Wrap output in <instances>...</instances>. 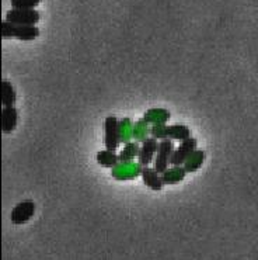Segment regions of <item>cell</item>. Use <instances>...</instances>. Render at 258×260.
Segmentation results:
<instances>
[{"mask_svg":"<svg viewBox=\"0 0 258 260\" xmlns=\"http://www.w3.org/2000/svg\"><path fill=\"white\" fill-rule=\"evenodd\" d=\"M40 36V28L36 25L14 24L5 20L2 23V37L3 38H17L21 41H34Z\"/></svg>","mask_w":258,"mask_h":260,"instance_id":"6da1fadb","label":"cell"},{"mask_svg":"<svg viewBox=\"0 0 258 260\" xmlns=\"http://www.w3.org/2000/svg\"><path fill=\"white\" fill-rule=\"evenodd\" d=\"M174 152V144L171 139L164 138L159 142L156 157H155V169L163 175L166 170H168V165H171V156Z\"/></svg>","mask_w":258,"mask_h":260,"instance_id":"7a4b0ae2","label":"cell"},{"mask_svg":"<svg viewBox=\"0 0 258 260\" xmlns=\"http://www.w3.org/2000/svg\"><path fill=\"white\" fill-rule=\"evenodd\" d=\"M41 18L40 12L35 9H13L6 13V20L14 24L35 25Z\"/></svg>","mask_w":258,"mask_h":260,"instance_id":"3957f363","label":"cell"},{"mask_svg":"<svg viewBox=\"0 0 258 260\" xmlns=\"http://www.w3.org/2000/svg\"><path fill=\"white\" fill-rule=\"evenodd\" d=\"M150 134L155 138L164 139L166 137H170L171 139H178V141H184V139L191 137V131L186 125H171V127H166L163 124H159V125L152 127Z\"/></svg>","mask_w":258,"mask_h":260,"instance_id":"277c9868","label":"cell"},{"mask_svg":"<svg viewBox=\"0 0 258 260\" xmlns=\"http://www.w3.org/2000/svg\"><path fill=\"white\" fill-rule=\"evenodd\" d=\"M104 129H105V137H104V144L105 148L109 151H117L121 142V133H120V121L117 120V117L109 115L104 121Z\"/></svg>","mask_w":258,"mask_h":260,"instance_id":"5b68a950","label":"cell"},{"mask_svg":"<svg viewBox=\"0 0 258 260\" xmlns=\"http://www.w3.org/2000/svg\"><path fill=\"white\" fill-rule=\"evenodd\" d=\"M35 214V203L32 200H24L20 201L17 206L14 207L10 214V221L14 225H23L28 222Z\"/></svg>","mask_w":258,"mask_h":260,"instance_id":"8992f818","label":"cell"},{"mask_svg":"<svg viewBox=\"0 0 258 260\" xmlns=\"http://www.w3.org/2000/svg\"><path fill=\"white\" fill-rule=\"evenodd\" d=\"M197 145H198V141L195 138H190L181 141V144L178 145L177 149L173 152V156H171V166H181L187 162V159L191 156L194 152L197 151Z\"/></svg>","mask_w":258,"mask_h":260,"instance_id":"52a82bcc","label":"cell"},{"mask_svg":"<svg viewBox=\"0 0 258 260\" xmlns=\"http://www.w3.org/2000/svg\"><path fill=\"white\" fill-rule=\"evenodd\" d=\"M157 148H159V142L157 138L155 137H150V138H144V141L140 145V151L138 155V162L139 166H149L156 156Z\"/></svg>","mask_w":258,"mask_h":260,"instance_id":"ba28073f","label":"cell"},{"mask_svg":"<svg viewBox=\"0 0 258 260\" xmlns=\"http://www.w3.org/2000/svg\"><path fill=\"white\" fill-rule=\"evenodd\" d=\"M140 175H142L143 183L150 190H153V191L163 190L164 182H163V177L156 169H152V168H148V166H142Z\"/></svg>","mask_w":258,"mask_h":260,"instance_id":"9c48e42d","label":"cell"},{"mask_svg":"<svg viewBox=\"0 0 258 260\" xmlns=\"http://www.w3.org/2000/svg\"><path fill=\"white\" fill-rule=\"evenodd\" d=\"M18 111L14 106L3 107L2 110V131L3 134H12L17 128Z\"/></svg>","mask_w":258,"mask_h":260,"instance_id":"30bf717a","label":"cell"},{"mask_svg":"<svg viewBox=\"0 0 258 260\" xmlns=\"http://www.w3.org/2000/svg\"><path fill=\"white\" fill-rule=\"evenodd\" d=\"M0 99H2V104L5 107L9 106H14L16 100H17V94L13 85L9 80H2V86H0Z\"/></svg>","mask_w":258,"mask_h":260,"instance_id":"8fae6325","label":"cell"},{"mask_svg":"<svg viewBox=\"0 0 258 260\" xmlns=\"http://www.w3.org/2000/svg\"><path fill=\"white\" fill-rule=\"evenodd\" d=\"M97 162L104 166V168H115L118 162H120V156L115 155L114 151H109V149H105V151H101L97 153Z\"/></svg>","mask_w":258,"mask_h":260,"instance_id":"7c38bea8","label":"cell"},{"mask_svg":"<svg viewBox=\"0 0 258 260\" xmlns=\"http://www.w3.org/2000/svg\"><path fill=\"white\" fill-rule=\"evenodd\" d=\"M139 151H140V145H139L138 142H128L125 146H124V149L121 151V153L118 155L120 156V162H131L133 160L135 157L139 155Z\"/></svg>","mask_w":258,"mask_h":260,"instance_id":"4fadbf2b","label":"cell"},{"mask_svg":"<svg viewBox=\"0 0 258 260\" xmlns=\"http://www.w3.org/2000/svg\"><path fill=\"white\" fill-rule=\"evenodd\" d=\"M205 159V152L204 151H195L192 153L191 156L187 159L186 165V172L187 173H192V172H197L199 169L201 164L204 162Z\"/></svg>","mask_w":258,"mask_h":260,"instance_id":"5bb4252c","label":"cell"},{"mask_svg":"<svg viewBox=\"0 0 258 260\" xmlns=\"http://www.w3.org/2000/svg\"><path fill=\"white\" fill-rule=\"evenodd\" d=\"M174 170H166L163 173V182L164 184H174L177 182H181L186 176V169H180L178 166H174Z\"/></svg>","mask_w":258,"mask_h":260,"instance_id":"9a60e30c","label":"cell"},{"mask_svg":"<svg viewBox=\"0 0 258 260\" xmlns=\"http://www.w3.org/2000/svg\"><path fill=\"white\" fill-rule=\"evenodd\" d=\"M13 9H35L41 0H10Z\"/></svg>","mask_w":258,"mask_h":260,"instance_id":"2e32d148","label":"cell"}]
</instances>
